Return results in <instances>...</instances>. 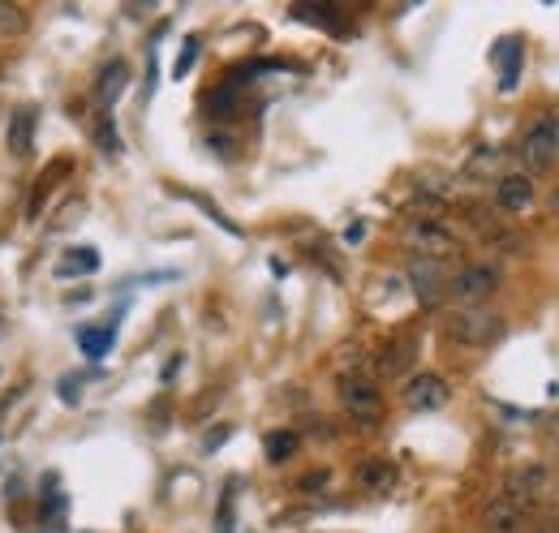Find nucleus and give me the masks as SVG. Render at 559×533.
Returning <instances> with one entry per match:
<instances>
[{"instance_id":"obj_3","label":"nucleus","mask_w":559,"mask_h":533,"mask_svg":"<svg viewBox=\"0 0 559 533\" xmlns=\"http://www.w3.org/2000/svg\"><path fill=\"white\" fill-rule=\"evenodd\" d=\"M495 288H499V267H491V263H473V267H461V271H456L448 293L461 301V306H486V297H491Z\"/></svg>"},{"instance_id":"obj_20","label":"nucleus","mask_w":559,"mask_h":533,"mask_svg":"<svg viewBox=\"0 0 559 533\" xmlns=\"http://www.w3.org/2000/svg\"><path fill=\"white\" fill-rule=\"evenodd\" d=\"M95 142H99V151H108V155H117V151H121L117 125H112V117H108V112H99V125H95Z\"/></svg>"},{"instance_id":"obj_13","label":"nucleus","mask_w":559,"mask_h":533,"mask_svg":"<svg viewBox=\"0 0 559 533\" xmlns=\"http://www.w3.org/2000/svg\"><path fill=\"white\" fill-rule=\"evenodd\" d=\"M413 357H418V344H413V340H392V344H383L375 370L383 374V379H405L409 366H413Z\"/></svg>"},{"instance_id":"obj_26","label":"nucleus","mask_w":559,"mask_h":533,"mask_svg":"<svg viewBox=\"0 0 559 533\" xmlns=\"http://www.w3.org/2000/svg\"><path fill=\"white\" fill-rule=\"evenodd\" d=\"M542 435H547L551 443H559V413H551L547 422H542Z\"/></svg>"},{"instance_id":"obj_10","label":"nucleus","mask_w":559,"mask_h":533,"mask_svg":"<svg viewBox=\"0 0 559 533\" xmlns=\"http://www.w3.org/2000/svg\"><path fill=\"white\" fill-rule=\"evenodd\" d=\"M495 207L504 215H525L534 207V181L521 177V172H508V177L495 185Z\"/></svg>"},{"instance_id":"obj_28","label":"nucleus","mask_w":559,"mask_h":533,"mask_svg":"<svg viewBox=\"0 0 559 533\" xmlns=\"http://www.w3.org/2000/svg\"><path fill=\"white\" fill-rule=\"evenodd\" d=\"M534 533H559V525H542V529H534Z\"/></svg>"},{"instance_id":"obj_9","label":"nucleus","mask_w":559,"mask_h":533,"mask_svg":"<svg viewBox=\"0 0 559 533\" xmlns=\"http://www.w3.org/2000/svg\"><path fill=\"white\" fill-rule=\"evenodd\" d=\"M547 482H551V469L547 465H521L508 473V499L516 503H538L542 495H547Z\"/></svg>"},{"instance_id":"obj_14","label":"nucleus","mask_w":559,"mask_h":533,"mask_svg":"<svg viewBox=\"0 0 559 533\" xmlns=\"http://www.w3.org/2000/svg\"><path fill=\"white\" fill-rule=\"evenodd\" d=\"M396 465H387V460H366V465H357V486H362L366 495H392L396 491Z\"/></svg>"},{"instance_id":"obj_11","label":"nucleus","mask_w":559,"mask_h":533,"mask_svg":"<svg viewBox=\"0 0 559 533\" xmlns=\"http://www.w3.org/2000/svg\"><path fill=\"white\" fill-rule=\"evenodd\" d=\"M35 121H39V112L31 104L13 108V117H9V151H13V160H31L35 155Z\"/></svg>"},{"instance_id":"obj_25","label":"nucleus","mask_w":559,"mask_h":533,"mask_svg":"<svg viewBox=\"0 0 559 533\" xmlns=\"http://www.w3.org/2000/svg\"><path fill=\"white\" fill-rule=\"evenodd\" d=\"M327 486V473H306V478H301V491H323Z\"/></svg>"},{"instance_id":"obj_1","label":"nucleus","mask_w":559,"mask_h":533,"mask_svg":"<svg viewBox=\"0 0 559 533\" xmlns=\"http://www.w3.org/2000/svg\"><path fill=\"white\" fill-rule=\"evenodd\" d=\"M448 336L456 344H465V349H486V344L504 336V314L491 306H465L448 319Z\"/></svg>"},{"instance_id":"obj_5","label":"nucleus","mask_w":559,"mask_h":533,"mask_svg":"<svg viewBox=\"0 0 559 533\" xmlns=\"http://www.w3.org/2000/svg\"><path fill=\"white\" fill-rule=\"evenodd\" d=\"M409 246L418 250L422 258H452L456 250H461V241H456V233L443 220H413L409 224Z\"/></svg>"},{"instance_id":"obj_22","label":"nucleus","mask_w":559,"mask_h":533,"mask_svg":"<svg viewBox=\"0 0 559 533\" xmlns=\"http://www.w3.org/2000/svg\"><path fill=\"white\" fill-rule=\"evenodd\" d=\"M194 56H198V39H185V48H181V56H177V69H172V74H177V78H185V74H190Z\"/></svg>"},{"instance_id":"obj_27","label":"nucleus","mask_w":559,"mask_h":533,"mask_svg":"<svg viewBox=\"0 0 559 533\" xmlns=\"http://www.w3.org/2000/svg\"><path fill=\"white\" fill-rule=\"evenodd\" d=\"M551 215H559V190L551 194Z\"/></svg>"},{"instance_id":"obj_2","label":"nucleus","mask_w":559,"mask_h":533,"mask_svg":"<svg viewBox=\"0 0 559 533\" xmlns=\"http://www.w3.org/2000/svg\"><path fill=\"white\" fill-rule=\"evenodd\" d=\"M340 405H344V413H349V422L362 426V430L383 422V396L366 374H344L340 379Z\"/></svg>"},{"instance_id":"obj_18","label":"nucleus","mask_w":559,"mask_h":533,"mask_svg":"<svg viewBox=\"0 0 559 533\" xmlns=\"http://www.w3.org/2000/svg\"><path fill=\"white\" fill-rule=\"evenodd\" d=\"M297 435H293V430H271V435L263 439V448H267V460H271V465H284V460H289L293 452H297Z\"/></svg>"},{"instance_id":"obj_16","label":"nucleus","mask_w":559,"mask_h":533,"mask_svg":"<svg viewBox=\"0 0 559 533\" xmlns=\"http://www.w3.org/2000/svg\"><path fill=\"white\" fill-rule=\"evenodd\" d=\"M469 177H495V185L508 177V155L504 151H495V147H482L478 155L469 160Z\"/></svg>"},{"instance_id":"obj_21","label":"nucleus","mask_w":559,"mask_h":533,"mask_svg":"<svg viewBox=\"0 0 559 533\" xmlns=\"http://www.w3.org/2000/svg\"><path fill=\"white\" fill-rule=\"evenodd\" d=\"M26 18L13 5H0V35H13V31H22Z\"/></svg>"},{"instance_id":"obj_24","label":"nucleus","mask_w":559,"mask_h":533,"mask_svg":"<svg viewBox=\"0 0 559 533\" xmlns=\"http://www.w3.org/2000/svg\"><path fill=\"white\" fill-rule=\"evenodd\" d=\"M228 439V426H215V430H207V439H203V448L207 452H215V448H220V443Z\"/></svg>"},{"instance_id":"obj_15","label":"nucleus","mask_w":559,"mask_h":533,"mask_svg":"<svg viewBox=\"0 0 559 533\" xmlns=\"http://www.w3.org/2000/svg\"><path fill=\"white\" fill-rule=\"evenodd\" d=\"M112 340H117V323H104V327H78V349L99 362V357H108Z\"/></svg>"},{"instance_id":"obj_23","label":"nucleus","mask_w":559,"mask_h":533,"mask_svg":"<svg viewBox=\"0 0 559 533\" xmlns=\"http://www.w3.org/2000/svg\"><path fill=\"white\" fill-rule=\"evenodd\" d=\"M215 533H233V499H224L220 521H215Z\"/></svg>"},{"instance_id":"obj_17","label":"nucleus","mask_w":559,"mask_h":533,"mask_svg":"<svg viewBox=\"0 0 559 533\" xmlns=\"http://www.w3.org/2000/svg\"><path fill=\"white\" fill-rule=\"evenodd\" d=\"M99 267V254L95 250H82V246H69L61 254V263H56V276L61 280H78L82 271H95Z\"/></svg>"},{"instance_id":"obj_12","label":"nucleus","mask_w":559,"mask_h":533,"mask_svg":"<svg viewBox=\"0 0 559 533\" xmlns=\"http://www.w3.org/2000/svg\"><path fill=\"white\" fill-rule=\"evenodd\" d=\"M125 86H129V65L125 61H108L104 69H99V78H95L99 112H112V104L125 95Z\"/></svg>"},{"instance_id":"obj_8","label":"nucleus","mask_w":559,"mask_h":533,"mask_svg":"<svg viewBox=\"0 0 559 533\" xmlns=\"http://www.w3.org/2000/svg\"><path fill=\"white\" fill-rule=\"evenodd\" d=\"M525 516H529L525 503L499 495V499H491V503L482 508V529H486V533H521V529H525Z\"/></svg>"},{"instance_id":"obj_6","label":"nucleus","mask_w":559,"mask_h":533,"mask_svg":"<svg viewBox=\"0 0 559 533\" xmlns=\"http://www.w3.org/2000/svg\"><path fill=\"white\" fill-rule=\"evenodd\" d=\"M405 405L413 413H435L448 405V383L439 379V374H413L405 383Z\"/></svg>"},{"instance_id":"obj_7","label":"nucleus","mask_w":559,"mask_h":533,"mask_svg":"<svg viewBox=\"0 0 559 533\" xmlns=\"http://www.w3.org/2000/svg\"><path fill=\"white\" fill-rule=\"evenodd\" d=\"M521 155L529 168H551L559 160V129L551 121H538L521 142Z\"/></svg>"},{"instance_id":"obj_19","label":"nucleus","mask_w":559,"mask_h":533,"mask_svg":"<svg viewBox=\"0 0 559 533\" xmlns=\"http://www.w3.org/2000/svg\"><path fill=\"white\" fill-rule=\"evenodd\" d=\"M293 18L297 22H319V26H340V13L327 9V5H293Z\"/></svg>"},{"instance_id":"obj_4","label":"nucleus","mask_w":559,"mask_h":533,"mask_svg":"<svg viewBox=\"0 0 559 533\" xmlns=\"http://www.w3.org/2000/svg\"><path fill=\"white\" fill-rule=\"evenodd\" d=\"M409 284H413V293H418L422 306H439L452 288V276H448V267H443V258H422L418 254L409 263Z\"/></svg>"}]
</instances>
